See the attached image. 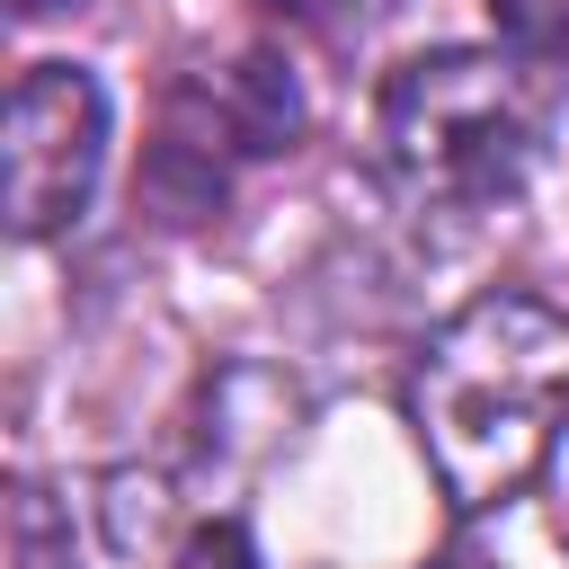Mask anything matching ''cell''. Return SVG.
I'll return each mask as SVG.
<instances>
[{
	"label": "cell",
	"mask_w": 569,
	"mask_h": 569,
	"mask_svg": "<svg viewBox=\"0 0 569 569\" xmlns=\"http://www.w3.org/2000/svg\"><path fill=\"white\" fill-rule=\"evenodd\" d=\"M569 427V311L542 293L462 302L409 365V436L453 516L516 498Z\"/></svg>",
	"instance_id": "obj_1"
},
{
	"label": "cell",
	"mask_w": 569,
	"mask_h": 569,
	"mask_svg": "<svg viewBox=\"0 0 569 569\" xmlns=\"http://www.w3.org/2000/svg\"><path fill=\"white\" fill-rule=\"evenodd\" d=\"M373 160L418 213H489L542 160V80L525 53H409L373 98Z\"/></svg>",
	"instance_id": "obj_2"
},
{
	"label": "cell",
	"mask_w": 569,
	"mask_h": 569,
	"mask_svg": "<svg viewBox=\"0 0 569 569\" xmlns=\"http://www.w3.org/2000/svg\"><path fill=\"white\" fill-rule=\"evenodd\" d=\"M293 133H302V89L276 53H240L222 71H196V80H178V98L160 116V142L142 160V196L160 222H204V213H222L231 178L249 160L293 151Z\"/></svg>",
	"instance_id": "obj_3"
},
{
	"label": "cell",
	"mask_w": 569,
	"mask_h": 569,
	"mask_svg": "<svg viewBox=\"0 0 569 569\" xmlns=\"http://www.w3.org/2000/svg\"><path fill=\"white\" fill-rule=\"evenodd\" d=\"M107 89L80 62H36L9 89V231L53 240L89 213L98 169H107Z\"/></svg>",
	"instance_id": "obj_4"
},
{
	"label": "cell",
	"mask_w": 569,
	"mask_h": 569,
	"mask_svg": "<svg viewBox=\"0 0 569 569\" xmlns=\"http://www.w3.org/2000/svg\"><path fill=\"white\" fill-rule=\"evenodd\" d=\"M9 569H80L71 507H62L44 480H18V489H9Z\"/></svg>",
	"instance_id": "obj_5"
},
{
	"label": "cell",
	"mask_w": 569,
	"mask_h": 569,
	"mask_svg": "<svg viewBox=\"0 0 569 569\" xmlns=\"http://www.w3.org/2000/svg\"><path fill=\"white\" fill-rule=\"evenodd\" d=\"M507 27V53H525L533 71H569V0H489Z\"/></svg>",
	"instance_id": "obj_6"
},
{
	"label": "cell",
	"mask_w": 569,
	"mask_h": 569,
	"mask_svg": "<svg viewBox=\"0 0 569 569\" xmlns=\"http://www.w3.org/2000/svg\"><path fill=\"white\" fill-rule=\"evenodd\" d=\"M178 569H258V542H249V525H240V516H213V525H196V533H187Z\"/></svg>",
	"instance_id": "obj_7"
},
{
	"label": "cell",
	"mask_w": 569,
	"mask_h": 569,
	"mask_svg": "<svg viewBox=\"0 0 569 569\" xmlns=\"http://www.w3.org/2000/svg\"><path fill=\"white\" fill-rule=\"evenodd\" d=\"M276 18H293V27H320V18H338V0H267Z\"/></svg>",
	"instance_id": "obj_8"
},
{
	"label": "cell",
	"mask_w": 569,
	"mask_h": 569,
	"mask_svg": "<svg viewBox=\"0 0 569 569\" xmlns=\"http://www.w3.org/2000/svg\"><path fill=\"white\" fill-rule=\"evenodd\" d=\"M427 569H489V560H471V551H445V560H427Z\"/></svg>",
	"instance_id": "obj_9"
}]
</instances>
